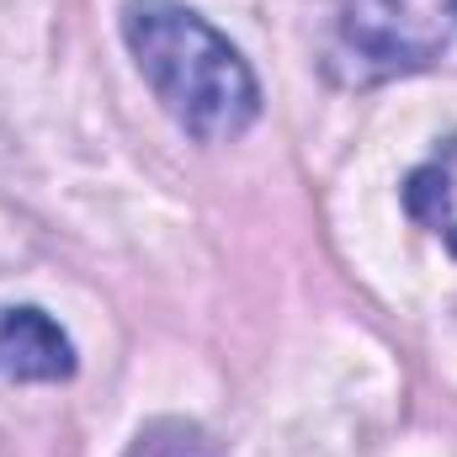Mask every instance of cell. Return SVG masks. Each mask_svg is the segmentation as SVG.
Masks as SVG:
<instances>
[{
    "label": "cell",
    "instance_id": "obj_2",
    "mask_svg": "<svg viewBox=\"0 0 457 457\" xmlns=\"http://www.w3.org/2000/svg\"><path fill=\"white\" fill-rule=\"evenodd\" d=\"M457 0H345V43L378 70H415L447 43Z\"/></svg>",
    "mask_w": 457,
    "mask_h": 457
},
{
    "label": "cell",
    "instance_id": "obj_3",
    "mask_svg": "<svg viewBox=\"0 0 457 457\" xmlns=\"http://www.w3.org/2000/svg\"><path fill=\"white\" fill-rule=\"evenodd\" d=\"M70 372L75 345L43 309H0V383H59Z\"/></svg>",
    "mask_w": 457,
    "mask_h": 457
},
{
    "label": "cell",
    "instance_id": "obj_1",
    "mask_svg": "<svg viewBox=\"0 0 457 457\" xmlns=\"http://www.w3.org/2000/svg\"><path fill=\"white\" fill-rule=\"evenodd\" d=\"M122 37H128L138 75L160 96V107L192 138L224 144L255 122L261 86H255L250 64L239 59V48L224 32H213L181 0H128Z\"/></svg>",
    "mask_w": 457,
    "mask_h": 457
}]
</instances>
